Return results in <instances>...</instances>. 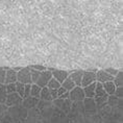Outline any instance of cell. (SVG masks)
Returning <instances> with one entry per match:
<instances>
[{
	"mask_svg": "<svg viewBox=\"0 0 123 123\" xmlns=\"http://www.w3.org/2000/svg\"><path fill=\"white\" fill-rule=\"evenodd\" d=\"M30 86L31 85H25L24 87V94H23V99L24 98H27L30 94Z\"/></svg>",
	"mask_w": 123,
	"mask_h": 123,
	"instance_id": "cell-30",
	"label": "cell"
},
{
	"mask_svg": "<svg viewBox=\"0 0 123 123\" xmlns=\"http://www.w3.org/2000/svg\"><path fill=\"white\" fill-rule=\"evenodd\" d=\"M58 98H61V99H69V92H66V93H64L61 97H58Z\"/></svg>",
	"mask_w": 123,
	"mask_h": 123,
	"instance_id": "cell-34",
	"label": "cell"
},
{
	"mask_svg": "<svg viewBox=\"0 0 123 123\" xmlns=\"http://www.w3.org/2000/svg\"><path fill=\"white\" fill-rule=\"evenodd\" d=\"M29 68L35 69V70H37V71H40V72H42V71H45V70H47V68H46L45 66H42V65H32V66H30Z\"/></svg>",
	"mask_w": 123,
	"mask_h": 123,
	"instance_id": "cell-28",
	"label": "cell"
},
{
	"mask_svg": "<svg viewBox=\"0 0 123 123\" xmlns=\"http://www.w3.org/2000/svg\"><path fill=\"white\" fill-rule=\"evenodd\" d=\"M24 87H25V85L20 84V82H18V81L16 82V93L22 98H23V94H24Z\"/></svg>",
	"mask_w": 123,
	"mask_h": 123,
	"instance_id": "cell-24",
	"label": "cell"
},
{
	"mask_svg": "<svg viewBox=\"0 0 123 123\" xmlns=\"http://www.w3.org/2000/svg\"><path fill=\"white\" fill-rule=\"evenodd\" d=\"M39 98H36V97H31V96H28L27 98H24L22 100V105L24 109L26 110H30V109H33L35 106L38 105L39 103Z\"/></svg>",
	"mask_w": 123,
	"mask_h": 123,
	"instance_id": "cell-9",
	"label": "cell"
},
{
	"mask_svg": "<svg viewBox=\"0 0 123 123\" xmlns=\"http://www.w3.org/2000/svg\"><path fill=\"white\" fill-rule=\"evenodd\" d=\"M49 91H50V95H51L52 100L57 99V98H58V96H57V91L56 90H49Z\"/></svg>",
	"mask_w": 123,
	"mask_h": 123,
	"instance_id": "cell-32",
	"label": "cell"
},
{
	"mask_svg": "<svg viewBox=\"0 0 123 123\" xmlns=\"http://www.w3.org/2000/svg\"><path fill=\"white\" fill-rule=\"evenodd\" d=\"M5 89H6V93L7 94L16 93V82H15V84L5 85Z\"/></svg>",
	"mask_w": 123,
	"mask_h": 123,
	"instance_id": "cell-26",
	"label": "cell"
},
{
	"mask_svg": "<svg viewBox=\"0 0 123 123\" xmlns=\"http://www.w3.org/2000/svg\"><path fill=\"white\" fill-rule=\"evenodd\" d=\"M85 93L81 87H75L69 92V100L72 103H79L82 102L85 99Z\"/></svg>",
	"mask_w": 123,
	"mask_h": 123,
	"instance_id": "cell-1",
	"label": "cell"
},
{
	"mask_svg": "<svg viewBox=\"0 0 123 123\" xmlns=\"http://www.w3.org/2000/svg\"><path fill=\"white\" fill-rule=\"evenodd\" d=\"M52 103H53V105L55 107H57L58 110H62L66 114H68L71 111L72 102L69 99H61V98H57L55 100H52Z\"/></svg>",
	"mask_w": 123,
	"mask_h": 123,
	"instance_id": "cell-3",
	"label": "cell"
},
{
	"mask_svg": "<svg viewBox=\"0 0 123 123\" xmlns=\"http://www.w3.org/2000/svg\"><path fill=\"white\" fill-rule=\"evenodd\" d=\"M52 78V74H51V71H49V70H45V71H42L40 73V76L38 78V80L35 85H37L38 87L40 88H45L47 87V84L49 82V80Z\"/></svg>",
	"mask_w": 123,
	"mask_h": 123,
	"instance_id": "cell-4",
	"label": "cell"
},
{
	"mask_svg": "<svg viewBox=\"0 0 123 123\" xmlns=\"http://www.w3.org/2000/svg\"><path fill=\"white\" fill-rule=\"evenodd\" d=\"M105 92L103 90V87H102V84H99V82H96V88H95V97H101V96H104Z\"/></svg>",
	"mask_w": 123,
	"mask_h": 123,
	"instance_id": "cell-21",
	"label": "cell"
},
{
	"mask_svg": "<svg viewBox=\"0 0 123 123\" xmlns=\"http://www.w3.org/2000/svg\"><path fill=\"white\" fill-rule=\"evenodd\" d=\"M82 74H84V71H82V70H77V71L69 72V77L73 80V82L75 84L76 87H81Z\"/></svg>",
	"mask_w": 123,
	"mask_h": 123,
	"instance_id": "cell-10",
	"label": "cell"
},
{
	"mask_svg": "<svg viewBox=\"0 0 123 123\" xmlns=\"http://www.w3.org/2000/svg\"><path fill=\"white\" fill-rule=\"evenodd\" d=\"M95 88H96V82L82 88L84 93H85V97L86 98H94L95 97Z\"/></svg>",
	"mask_w": 123,
	"mask_h": 123,
	"instance_id": "cell-13",
	"label": "cell"
},
{
	"mask_svg": "<svg viewBox=\"0 0 123 123\" xmlns=\"http://www.w3.org/2000/svg\"><path fill=\"white\" fill-rule=\"evenodd\" d=\"M8 69H10L8 67H0V85H1V84L4 85L5 74H6V71Z\"/></svg>",
	"mask_w": 123,
	"mask_h": 123,
	"instance_id": "cell-23",
	"label": "cell"
},
{
	"mask_svg": "<svg viewBox=\"0 0 123 123\" xmlns=\"http://www.w3.org/2000/svg\"><path fill=\"white\" fill-rule=\"evenodd\" d=\"M113 82L115 85L116 88H120L123 86V72L122 71H119L117 73L116 76H114V79H113Z\"/></svg>",
	"mask_w": 123,
	"mask_h": 123,
	"instance_id": "cell-17",
	"label": "cell"
},
{
	"mask_svg": "<svg viewBox=\"0 0 123 123\" xmlns=\"http://www.w3.org/2000/svg\"><path fill=\"white\" fill-rule=\"evenodd\" d=\"M114 96H116L118 99H122V96H123V88L122 87L116 88L115 93H114Z\"/></svg>",
	"mask_w": 123,
	"mask_h": 123,
	"instance_id": "cell-27",
	"label": "cell"
},
{
	"mask_svg": "<svg viewBox=\"0 0 123 123\" xmlns=\"http://www.w3.org/2000/svg\"><path fill=\"white\" fill-rule=\"evenodd\" d=\"M17 82V72H15L13 69H8L5 74V80L4 85H10V84H15Z\"/></svg>",
	"mask_w": 123,
	"mask_h": 123,
	"instance_id": "cell-12",
	"label": "cell"
},
{
	"mask_svg": "<svg viewBox=\"0 0 123 123\" xmlns=\"http://www.w3.org/2000/svg\"><path fill=\"white\" fill-rule=\"evenodd\" d=\"M17 81L23 85H31V76H30L29 67L22 68L19 72H17Z\"/></svg>",
	"mask_w": 123,
	"mask_h": 123,
	"instance_id": "cell-2",
	"label": "cell"
},
{
	"mask_svg": "<svg viewBox=\"0 0 123 123\" xmlns=\"http://www.w3.org/2000/svg\"><path fill=\"white\" fill-rule=\"evenodd\" d=\"M102 87H103V90L107 96H113L114 93H115L116 87H115V85H114L113 81L104 82V84H102Z\"/></svg>",
	"mask_w": 123,
	"mask_h": 123,
	"instance_id": "cell-15",
	"label": "cell"
},
{
	"mask_svg": "<svg viewBox=\"0 0 123 123\" xmlns=\"http://www.w3.org/2000/svg\"><path fill=\"white\" fill-rule=\"evenodd\" d=\"M107 98H109L107 95H104V96H101V97H94V101L96 103V106L104 105L107 102Z\"/></svg>",
	"mask_w": 123,
	"mask_h": 123,
	"instance_id": "cell-22",
	"label": "cell"
},
{
	"mask_svg": "<svg viewBox=\"0 0 123 123\" xmlns=\"http://www.w3.org/2000/svg\"><path fill=\"white\" fill-rule=\"evenodd\" d=\"M56 91H57V96H58V97H61V96H62V95H63L64 93H66V92H67V91L65 90V89H64L63 87H62V86H61V88H58Z\"/></svg>",
	"mask_w": 123,
	"mask_h": 123,
	"instance_id": "cell-33",
	"label": "cell"
},
{
	"mask_svg": "<svg viewBox=\"0 0 123 123\" xmlns=\"http://www.w3.org/2000/svg\"><path fill=\"white\" fill-rule=\"evenodd\" d=\"M40 93H41V88L38 87V86L35 85V84H31V86H30V94H29V96L39 98L40 97Z\"/></svg>",
	"mask_w": 123,
	"mask_h": 123,
	"instance_id": "cell-19",
	"label": "cell"
},
{
	"mask_svg": "<svg viewBox=\"0 0 123 123\" xmlns=\"http://www.w3.org/2000/svg\"><path fill=\"white\" fill-rule=\"evenodd\" d=\"M30 69V76H31V81H32V84H36L37 80H38V78H39V76H40V71H37V70L35 69H31V68H29Z\"/></svg>",
	"mask_w": 123,
	"mask_h": 123,
	"instance_id": "cell-25",
	"label": "cell"
},
{
	"mask_svg": "<svg viewBox=\"0 0 123 123\" xmlns=\"http://www.w3.org/2000/svg\"><path fill=\"white\" fill-rule=\"evenodd\" d=\"M117 99H118V98H117L116 96H109V98H107V102H109L111 105H114V104H116L117 103Z\"/></svg>",
	"mask_w": 123,
	"mask_h": 123,
	"instance_id": "cell-31",
	"label": "cell"
},
{
	"mask_svg": "<svg viewBox=\"0 0 123 123\" xmlns=\"http://www.w3.org/2000/svg\"><path fill=\"white\" fill-rule=\"evenodd\" d=\"M39 99L40 100H43V101H47V102H52V98H51V95H50V91H49V89L47 87L41 89V93H40Z\"/></svg>",
	"mask_w": 123,
	"mask_h": 123,
	"instance_id": "cell-14",
	"label": "cell"
},
{
	"mask_svg": "<svg viewBox=\"0 0 123 123\" xmlns=\"http://www.w3.org/2000/svg\"><path fill=\"white\" fill-rule=\"evenodd\" d=\"M94 82H96V73L89 71V70L84 71L81 79V88H85L91 84H94Z\"/></svg>",
	"mask_w": 123,
	"mask_h": 123,
	"instance_id": "cell-6",
	"label": "cell"
},
{
	"mask_svg": "<svg viewBox=\"0 0 123 123\" xmlns=\"http://www.w3.org/2000/svg\"><path fill=\"white\" fill-rule=\"evenodd\" d=\"M47 88L49 89V90H57L58 88H61V84L56 80V79H54L53 77H52L47 84Z\"/></svg>",
	"mask_w": 123,
	"mask_h": 123,
	"instance_id": "cell-20",
	"label": "cell"
},
{
	"mask_svg": "<svg viewBox=\"0 0 123 123\" xmlns=\"http://www.w3.org/2000/svg\"><path fill=\"white\" fill-rule=\"evenodd\" d=\"M84 107L86 110V112L88 113H95L97 110V106H96V103L94 101V98H85L84 101Z\"/></svg>",
	"mask_w": 123,
	"mask_h": 123,
	"instance_id": "cell-11",
	"label": "cell"
},
{
	"mask_svg": "<svg viewBox=\"0 0 123 123\" xmlns=\"http://www.w3.org/2000/svg\"><path fill=\"white\" fill-rule=\"evenodd\" d=\"M21 69H22V68H21V67H15V68H13V70H14L15 72H19Z\"/></svg>",
	"mask_w": 123,
	"mask_h": 123,
	"instance_id": "cell-35",
	"label": "cell"
},
{
	"mask_svg": "<svg viewBox=\"0 0 123 123\" xmlns=\"http://www.w3.org/2000/svg\"><path fill=\"white\" fill-rule=\"evenodd\" d=\"M104 71H105L106 73H109V74L112 75V76H116L117 73L119 72V70L114 69V68H105V69H104Z\"/></svg>",
	"mask_w": 123,
	"mask_h": 123,
	"instance_id": "cell-29",
	"label": "cell"
},
{
	"mask_svg": "<svg viewBox=\"0 0 123 123\" xmlns=\"http://www.w3.org/2000/svg\"><path fill=\"white\" fill-rule=\"evenodd\" d=\"M7 93H6V89H5V85L1 84L0 85V104H4L6 101Z\"/></svg>",
	"mask_w": 123,
	"mask_h": 123,
	"instance_id": "cell-18",
	"label": "cell"
},
{
	"mask_svg": "<svg viewBox=\"0 0 123 123\" xmlns=\"http://www.w3.org/2000/svg\"><path fill=\"white\" fill-rule=\"evenodd\" d=\"M114 76L110 75L109 73H106L104 70H98L96 72V82L99 84H104V82L113 81Z\"/></svg>",
	"mask_w": 123,
	"mask_h": 123,
	"instance_id": "cell-8",
	"label": "cell"
},
{
	"mask_svg": "<svg viewBox=\"0 0 123 123\" xmlns=\"http://www.w3.org/2000/svg\"><path fill=\"white\" fill-rule=\"evenodd\" d=\"M23 98L20 97L17 93H12V94H7L6 97V101H5V106L7 107H12V106H17L19 104L22 103Z\"/></svg>",
	"mask_w": 123,
	"mask_h": 123,
	"instance_id": "cell-5",
	"label": "cell"
},
{
	"mask_svg": "<svg viewBox=\"0 0 123 123\" xmlns=\"http://www.w3.org/2000/svg\"><path fill=\"white\" fill-rule=\"evenodd\" d=\"M48 70L51 71L52 77L54 79H56L60 84H62V82L69 76V72L65 71V70H57V69H53V68H49Z\"/></svg>",
	"mask_w": 123,
	"mask_h": 123,
	"instance_id": "cell-7",
	"label": "cell"
},
{
	"mask_svg": "<svg viewBox=\"0 0 123 123\" xmlns=\"http://www.w3.org/2000/svg\"><path fill=\"white\" fill-rule=\"evenodd\" d=\"M61 86H62V87H63L64 89H65V90H66L67 92H70V91L72 90V89H74V88L76 87L75 84L73 82V80L69 77V76H68V77H67V78H66L63 82H62Z\"/></svg>",
	"mask_w": 123,
	"mask_h": 123,
	"instance_id": "cell-16",
	"label": "cell"
}]
</instances>
